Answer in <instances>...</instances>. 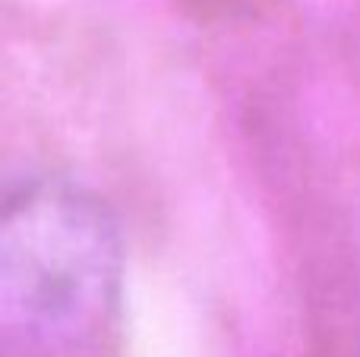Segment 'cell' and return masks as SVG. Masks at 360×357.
Here are the masks:
<instances>
[{"label":"cell","instance_id":"1","mask_svg":"<svg viewBox=\"0 0 360 357\" xmlns=\"http://www.w3.org/2000/svg\"><path fill=\"white\" fill-rule=\"evenodd\" d=\"M124 244L95 193L32 181L6 196L0 219V326L29 348H73L114 316Z\"/></svg>","mask_w":360,"mask_h":357}]
</instances>
